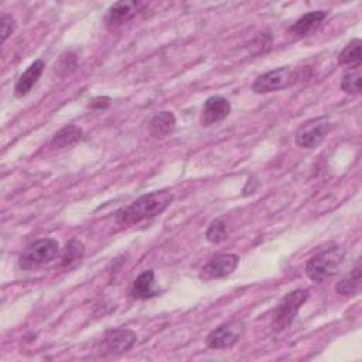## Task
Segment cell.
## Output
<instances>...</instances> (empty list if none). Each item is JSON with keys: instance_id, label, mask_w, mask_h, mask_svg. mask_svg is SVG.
Listing matches in <instances>:
<instances>
[{"instance_id": "1", "label": "cell", "mask_w": 362, "mask_h": 362, "mask_svg": "<svg viewBox=\"0 0 362 362\" xmlns=\"http://www.w3.org/2000/svg\"><path fill=\"white\" fill-rule=\"evenodd\" d=\"M174 195L169 191H155L145 194L116 211L115 219L119 225L129 226L141 221L155 218L164 212L173 202Z\"/></svg>"}, {"instance_id": "2", "label": "cell", "mask_w": 362, "mask_h": 362, "mask_svg": "<svg viewBox=\"0 0 362 362\" xmlns=\"http://www.w3.org/2000/svg\"><path fill=\"white\" fill-rule=\"evenodd\" d=\"M345 261V250L341 247H331L314 255L306 266V273L313 282H323L338 273Z\"/></svg>"}, {"instance_id": "3", "label": "cell", "mask_w": 362, "mask_h": 362, "mask_svg": "<svg viewBox=\"0 0 362 362\" xmlns=\"http://www.w3.org/2000/svg\"><path fill=\"white\" fill-rule=\"evenodd\" d=\"M60 255V245L56 239L46 238L27 247L19 259V266L23 271H32L49 265Z\"/></svg>"}, {"instance_id": "4", "label": "cell", "mask_w": 362, "mask_h": 362, "mask_svg": "<svg viewBox=\"0 0 362 362\" xmlns=\"http://www.w3.org/2000/svg\"><path fill=\"white\" fill-rule=\"evenodd\" d=\"M309 296H310L309 290L297 289V290H293V292L287 293L283 297V300L278 306V310H276V314H275L273 327H275L276 331H285L293 324V321L297 317L299 310L307 302Z\"/></svg>"}, {"instance_id": "5", "label": "cell", "mask_w": 362, "mask_h": 362, "mask_svg": "<svg viewBox=\"0 0 362 362\" xmlns=\"http://www.w3.org/2000/svg\"><path fill=\"white\" fill-rule=\"evenodd\" d=\"M332 125L327 116L316 117L303 124L296 132V142L300 148L314 149L320 146L328 136Z\"/></svg>"}, {"instance_id": "6", "label": "cell", "mask_w": 362, "mask_h": 362, "mask_svg": "<svg viewBox=\"0 0 362 362\" xmlns=\"http://www.w3.org/2000/svg\"><path fill=\"white\" fill-rule=\"evenodd\" d=\"M138 340L136 332L128 328H116L106 332L99 342L98 354L101 356H117L129 351Z\"/></svg>"}, {"instance_id": "7", "label": "cell", "mask_w": 362, "mask_h": 362, "mask_svg": "<svg viewBox=\"0 0 362 362\" xmlns=\"http://www.w3.org/2000/svg\"><path fill=\"white\" fill-rule=\"evenodd\" d=\"M296 79H297V74L292 68L289 67L276 68L273 71L259 75L252 85V91L255 93H269V92L282 91L292 86L296 82Z\"/></svg>"}, {"instance_id": "8", "label": "cell", "mask_w": 362, "mask_h": 362, "mask_svg": "<svg viewBox=\"0 0 362 362\" xmlns=\"http://www.w3.org/2000/svg\"><path fill=\"white\" fill-rule=\"evenodd\" d=\"M146 4L138 2V0H131V2H117L113 4L105 18V26L109 32L117 30L122 27L125 23L132 20L143 8Z\"/></svg>"}, {"instance_id": "9", "label": "cell", "mask_w": 362, "mask_h": 362, "mask_svg": "<svg viewBox=\"0 0 362 362\" xmlns=\"http://www.w3.org/2000/svg\"><path fill=\"white\" fill-rule=\"evenodd\" d=\"M244 334V324L231 321L212 330L207 337V345L211 349H225L235 345Z\"/></svg>"}, {"instance_id": "10", "label": "cell", "mask_w": 362, "mask_h": 362, "mask_svg": "<svg viewBox=\"0 0 362 362\" xmlns=\"http://www.w3.org/2000/svg\"><path fill=\"white\" fill-rule=\"evenodd\" d=\"M239 258L232 254L218 255L212 258L200 273V278L204 280H212V279H221L225 276H229L238 266Z\"/></svg>"}, {"instance_id": "11", "label": "cell", "mask_w": 362, "mask_h": 362, "mask_svg": "<svg viewBox=\"0 0 362 362\" xmlns=\"http://www.w3.org/2000/svg\"><path fill=\"white\" fill-rule=\"evenodd\" d=\"M231 113V103L222 96H211L205 101L201 112V125L212 127L226 119Z\"/></svg>"}, {"instance_id": "12", "label": "cell", "mask_w": 362, "mask_h": 362, "mask_svg": "<svg viewBox=\"0 0 362 362\" xmlns=\"http://www.w3.org/2000/svg\"><path fill=\"white\" fill-rule=\"evenodd\" d=\"M44 72V63L41 60L34 61L18 79L15 86V93L18 98H23L30 93V91L34 88V85L39 82L40 77Z\"/></svg>"}, {"instance_id": "13", "label": "cell", "mask_w": 362, "mask_h": 362, "mask_svg": "<svg viewBox=\"0 0 362 362\" xmlns=\"http://www.w3.org/2000/svg\"><path fill=\"white\" fill-rule=\"evenodd\" d=\"M327 18V12L324 11H316V12H310L304 16H302L290 29L289 33L292 36H295L296 39H303L306 36H309L310 33H313L321 23L323 20Z\"/></svg>"}, {"instance_id": "14", "label": "cell", "mask_w": 362, "mask_h": 362, "mask_svg": "<svg viewBox=\"0 0 362 362\" xmlns=\"http://www.w3.org/2000/svg\"><path fill=\"white\" fill-rule=\"evenodd\" d=\"M159 295L155 286V272L152 269L142 272L131 287V296L135 300H146Z\"/></svg>"}, {"instance_id": "15", "label": "cell", "mask_w": 362, "mask_h": 362, "mask_svg": "<svg viewBox=\"0 0 362 362\" xmlns=\"http://www.w3.org/2000/svg\"><path fill=\"white\" fill-rule=\"evenodd\" d=\"M176 128V116L173 112L163 110L153 116L150 120V134L156 138H163L173 132Z\"/></svg>"}, {"instance_id": "16", "label": "cell", "mask_w": 362, "mask_h": 362, "mask_svg": "<svg viewBox=\"0 0 362 362\" xmlns=\"http://www.w3.org/2000/svg\"><path fill=\"white\" fill-rule=\"evenodd\" d=\"M361 282H362V272H361V266L359 264H356V266L351 271L349 275L344 276L335 286V292L341 296H355L359 289H361Z\"/></svg>"}, {"instance_id": "17", "label": "cell", "mask_w": 362, "mask_h": 362, "mask_svg": "<svg viewBox=\"0 0 362 362\" xmlns=\"http://www.w3.org/2000/svg\"><path fill=\"white\" fill-rule=\"evenodd\" d=\"M82 136V131L78 127L68 125L63 129H60L51 139V146L54 149H65L72 145H75Z\"/></svg>"}, {"instance_id": "18", "label": "cell", "mask_w": 362, "mask_h": 362, "mask_svg": "<svg viewBox=\"0 0 362 362\" xmlns=\"http://www.w3.org/2000/svg\"><path fill=\"white\" fill-rule=\"evenodd\" d=\"M338 64L342 67L359 68L361 67V40L355 39L349 41L338 56Z\"/></svg>"}, {"instance_id": "19", "label": "cell", "mask_w": 362, "mask_h": 362, "mask_svg": "<svg viewBox=\"0 0 362 362\" xmlns=\"http://www.w3.org/2000/svg\"><path fill=\"white\" fill-rule=\"evenodd\" d=\"M84 257V245L79 240H70L65 245L61 254V265L63 266H70L78 261H81Z\"/></svg>"}, {"instance_id": "20", "label": "cell", "mask_w": 362, "mask_h": 362, "mask_svg": "<svg viewBox=\"0 0 362 362\" xmlns=\"http://www.w3.org/2000/svg\"><path fill=\"white\" fill-rule=\"evenodd\" d=\"M361 67L354 68L351 72L345 74L341 81V89L348 95H358L361 92Z\"/></svg>"}, {"instance_id": "21", "label": "cell", "mask_w": 362, "mask_h": 362, "mask_svg": "<svg viewBox=\"0 0 362 362\" xmlns=\"http://www.w3.org/2000/svg\"><path fill=\"white\" fill-rule=\"evenodd\" d=\"M205 238L208 243L211 244H219L222 240H225L228 238V231H226V225L222 219H214L205 233Z\"/></svg>"}, {"instance_id": "22", "label": "cell", "mask_w": 362, "mask_h": 362, "mask_svg": "<svg viewBox=\"0 0 362 362\" xmlns=\"http://www.w3.org/2000/svg\"><path fill=\"white\" fill-rule=\"evenodd\" d=\"M75 68H77V58L74 54H63L58 63H56V72H58L61 77L74 72Z\"/></svg>"}, {"instance_id": "23", "label": "cell", "mask_w": 362, "mask_h": 362, "mask_svg": "<svg viewBox=\"0 0 362 362\" xmlns=\"http://www.w3.org/2000/svg\"><path fill=\"white\" fill-rule=\"evenodd\" d=\"M0 26H2V43H5L16 30V20L11 15H2Z\"/></svg>"}, {"instance_id": "24", "label": "cell", "mask_w": 362, "mask_h": 362, "mask_svg": "<svg viewBox=\"0 0 362 362\" xmlns=\"http://www.w3.org/2000/svg\"><path fill=\"white\" fill-rule=\"evenodd\" d=\"M110 105V98L108 96H99V98H95L91 101L89 106L93 108V109H105Z\"/></svg>"}]
</instances>
